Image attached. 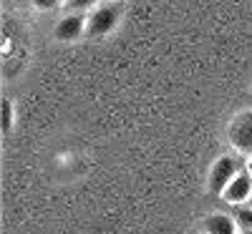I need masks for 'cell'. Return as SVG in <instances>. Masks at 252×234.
<instances>
[{
  "label": "cell",
  "instance_id": "obj_1",
  "mask_svg": "<svg viewBox=\"0 0 252 234\" xmlns=\"http://www.w3.org/2000/svg\"><path fill=\"white\" fill-rule=\"evenodd\" d=\"M240 169H242V161H240L237 156H220V159L212 164V169H209V179H207L209 194L222 197V191L227 189L229 181L240 174Z\"/></svg>",
  "mask_w": 252,
  "mask_h": 234
},
{
  "label": "cell",
  "instance_id": "obj_2",
  "mask_svg": "<svg viewBox=\"0 0 252 234\" xmlns=\"http://www.w3.org/2000/svg\"><path fill=\"white\" fill-rule=\"evenodd\" d=\"M121 18V3H114V0H109V3L98 5L91 15H89V26H86V33L89 38H103L109 35L116 23Z\"/></svg>",
  "mask_w": 252,
  "mask_h": 234
},
{
  "label": "cell",
  "instance_id": "obj_3",
  "mask_svg": "<svg viewBox=\"0 0 252 234\" xmlns=\"http://www.w3.org/2000/svg\"><path fill=\"white\" fill-rule=\"evenodd\" d=\"M227 139L235 146V151L252 159V111L240 114L227 129Z\"/></svg>",
  "mask_w": 252,
  "mask_h": 234
},
{
  "label": "cell",
  "instance_id": "obj_4",
  "mask_svg": "<svg viewBox=\"0 0 252 234\" xmlns=\"http://www.w3.org/2000/svg\"><path fill=\"white\" fill-rule=\"evenodd\" d=\"M250 197H252V172H250V166H242L240 174L229 181L227 189L222 191V199H224L227 204L240 206V204L250 202Z\"/></svg>",
  "mask_w": 252,
  "mask_h": 234
},
{
  "label": "cell",
  "instance_id": "obj_5",
  "mask_svg": "<svg viewBox=\"0 0 252 234\" xmlns=\"http://www.w3.org/2000/svg\"><path fill=\"white\" fill-rule=\"evenodd\" d=\"M83 26H86V18L83 13H68L58 20L56 26V38L58 40H76L83 33Z\"/></svg>",
  "mask_w": 252,
  "mask_h": 234
},
{
  "label": "cell",
  "instance_id": "obj_6",
  "mask_svg": "<svg viewBox=\"0 0 252 234\" xmlns=\"http://www.w3.org/2000/svg\"><path fill=\"white\" fill-rule=\"evenodd\" d=\"M237 222L235 217L229 214H222V211H217V214H209L202 224V232L204 234H237Z\"/></svg>",
  "mask_w": 252,
  "mask_h": 234
},
{
  "label": "cell",
  "instance_id": "obj_7",
  "mask_svg": "<svg viewBox=\"0 0 252 234\" xmlns=\"http://www.w3.org/2000/svg\"><path fill=\"white\" fill-rule=\"evenodd\" d=\"M232 217H235V222L242 232H252V206L250 204H240Z\"/></svg>",
  "mask_w": 252,
  "mask_h": 234
},
{
  "label": "cell",
  "instance_id": "obj_8",
  "mask_svg": "<svg viewBox=\"0 0 252 234\" xmlns=\"http://www.w3.org/2000/svg\"><path fill=\"white\" fill-rule=\"evenodd\" d=\"M98 3V0H68V10L71 13H83V10H89Z\"/></svg>",
  "mask_w": 252,
  "mask_h": 234
},
{
  "label": "cell",
  "instance_id": "obj_9",
  "mask_svg": "<svg viewBox=\"0 0 252 234\" xmlns=\"http://www.w3.org/2000/svg\"><path fill=\"white\" fill-rule=\"evenodd\" d=\"M10 129H13V103L3 101V131H10Z\"/></svg>",
  "mask_w": 252,
  "mask_h": 234
},
{
  "label": "cell",
  "instance_id": "obj_10",
  "mask_svg": "<svg viewBox=\"0 0 252 234\" xmlns=\"http://www.w3.org/2000/svg\"><path fill=\"white\" fill-rule=\"evenodd\" d=\"M58 3L61 0H33V5L38 10H53V8H58Z\"/></svg>",
  "mask_w": 252,
  "mask_h": 234
},
{
  "label": "cell",
  "instance_id": "obj_11",
  "mask_svg": "<svg viewBox=\"0 0 252 234\" xmlns=\"http://www.w3.org/2000/svg\"><path fill=\"white\" fill-rule=\"evenodd\" d=\"M247 204H250V206H252V197H250V202H247Z\"/></svg>",
  "mask_w": 252,
  "mask_h": 234
},
{
  "label": "cell",
  "instance_id": "obj_12",
  "mask_svg": "<svg viewBox=\"0 0 252 234\" xmlns=\"http://www.w3.org/2000/svg\"><path fill=\"white\" fill-rule=\"evenodd\" d=\"M250 172H252V161H250Z\"/></svg>",
  "mask_w": 252,
  "mask_h": 234
},
{
  "label": "cell",
  "instance_id": "obj_13",
  "mask_svg": "<svg viewBox=\"0 0 252 234\" xmlns=\"http://www.w3.org/2000/svg\"><path fill=\"white\" fill-rule=\"evenodd\" d=\"M114 3H121V0H114Z\"/></svg>",
  "mask_w": 252,
  "mask_h": 234
},
{
  "label": "cell",
  "instance_id": "obj_14",
  "mask_svg": "<svg viewBox=\"0 0 252 234\" xmlns=\"http://www.w3.org/2000/svg\"><path fill=\"white\" fill-rule=\"evenodd\" d=\"M245 234H252V232H245Z\"/></svg>",
  "mask_w": 252,
  "mask_h": 234
},
{
  "label": "cell",
  "instance_id": "obj_15",
  "mask_svg": "<svg viewBox=\"0 0 252 234\" xmlns=\"http://www.w3.org/2000/svg\"><path fill=\"white\" fill-rule=\"evenodd\" d=\"M199 234H204V232H199Z\"/></svg>",
  "mask_w": 252,
  "mask_h": 234
}]
</instances>
